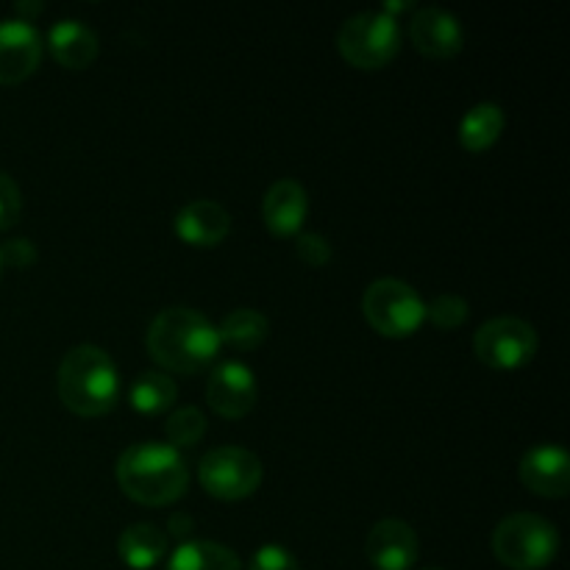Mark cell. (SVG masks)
<instances>
[{
    "mask_svg": "<svg viewBox=\"0 0 570 570\" xmlns=\"http://www.w3.org/2000/svg\"><path fill=\"white\" fill-rule=\"evenodd\" d=\"M507 126V115L499 104L493 100H482V104L471 106L465 111V117L460 120V142L462 148L479 154V150H488L495 139L501 137Z\"/></svg>",
    "mask_w": 570,
    "mask_h": 570,
    "instance_id": "18",
    "label": "cell"
},
{
    "mask_svg": "<svg viewBox=\"0 0 570 570\" xmlns=\"http://www.w3.org/2000/svg\"><path fill=\"white\" fill-rule=\"evenodd\" d=\"M167 529H170L173 538H189L195 529V523H193V518H187V515H173L170 527Z\"/></svg>",
    "mask_w": 570,
    "mask_h": 570,
    "instance_id": "28",
    "label": "cell"
},
{
    "mask_svg": "<svg viewBox=\"0 0 570 570\" xmlns=\"http://www.w3.org/2000/svg\"><path fill=\"white\" fill-rule=\"evenodd\" d=\"M248 570H301V566L293 551L284 549V546L267 543L250 557Z\"/></svg>",
    "mask_w": 570,
    "mask_h": 570,
    "instance_id": "26",
    "label": "cell"
},
{
    "mask_svg": "<svg viewBox=\"0 0 570 570\" xmlns=\"http://www.w3.org/2000/svg\"><path fill=\"white\" fill-rule=\"evenodd\" d=\"M265 476L262 460L243 445H220L200 456L198 479L209 495L220 501H239L256 493Z\"/></svg>",
    "mask_w": 570,
    "mask_h": 570,
    "instance_id": "7",
    "label": "cell"
},
{
    "mask_svg": "<svg viewBox=\"0 0 570 570\" xmlns=\"http://www.w3.org/2000/svg\"><path fill=\"white\" fill-rule=\"evenodd\" d=\"M423 570H443V568H423Z\"/></svg>",
    "mask_w": 570,
    "mask_h": 570,
    "instance_id": "30",
    "label": "cell"
},
{
    "mask_svg": "<svg viewBox=\"0 0 570 570\" xmlns=\"http://www.w3.org/2000/svg\"><path fill=\"white\" fill-rule=\"evenodd\" d=\"M48 48L61 67H67V70H83V67H89L98 59L100 42L98 33L87 22L65 17V20L50 26Z\"/></svg>",
    "mask_w": 570,
    "mask_h": 570,
    "instance_id": "16",
    "label": "cell"
},
{
    "mask_svg": "<svg viewBox=\"0 0 570 570\" xmlns=\"http://www.w3.org/2000/svg\"><path fill=\"white\" fill-rule=\"evenodd\" d=\"M206 401L223 417H245L256 406L254 371L243 362H220L206 384Z\"/></svg>",
    "mask_w": 570,
    "mask_h": 570,
    "instance_id": "10",
    "label": "cell"
},
{
    "mask_svg": "<svg viewBox=\"0 0 570 570\" xmlns=\"http://www.w3.org/2000/svg\"><path fill=\"white\" fill-rule=\"evenodd\" d=\"M538 345L540 340L532 323L515 315L490 317L473 334L476 356L488 367H495V371H512V367L532 362L534 354H538Z\"/></svg>",
    "mask_w": 570,
    "mask_h": 570,
    "instance_id": "8",
    "label": "cell"
},
{
    "mask_svg": "<svg viewBox=\"0 0 570 570\" xmlns=\"http://www.w3.org/2000/svg\"><path fill=\"white\" fill-rule=\"evenodd\" d=\"M521 482L543 499H566L570 490V456L562 445L538 443L521 456Z\"/></svg>",
    "mask_w": 570,
    "mask_h": 570,
    "instance_id": "11",
    "label": "cell"
},
{
    "mask_svg": "<svg viewBox=\"0 0 570 570\" xmlns=\"http://www.w3.org/2000/svg\"><path fill=\"white\" fill-rule=\"evenodd\" d=\"M410 37L415 48L432 59H451L465 45L460 17L451 14L449 9H440V6H423L412 14Z\"/></svg>",
    "mask_w": 570,
    "mask_h": 570,
    "instance_id": "12",
    "label": "cell"
},
{
    "mask_svg": "<svg viewBox=\"0 0 570 570\" xmlns=\"http://www.w3.org/2000/svg\"><path fill=\"white\" fill-rule=\"evenodd\" d=\"M14 9H17V17H20V20L31 22V17H37L39 11H42V3H17Z\"/></svg>",
    "mask_w": 570,
    "mask_h": 570,
    "instance_id": "29",
    "label": "cell"
},
{
    "mask_svg": "<svg viewBox=\"0 0 570 570\" xmlns=\"http://www.w3.org/2000/svg\"><path fill=\"white\" fill-rule=\"evenodd\" d=\"M56 390L61 404L81 417L106 415L120 395L117 365L98 345H76L61 360L56 373Z\"/></svg>",
    "mask_w": 570,
    "mask_h": 570,
    "instance_id": "3",
    "label": "cell"
},
{
    "mask_svg": "<svg viewBox=\"0 0 570 570\" xmlns=\"http://www.w3.org/2000/svg\"><path fill=\"white\" fill-rule=\"evenodd\" d=\"M167 570H243V562L228 546L212 540H187L173 551Z\"/></svg>",
    "mask_w": 570,
    "mask_h": 570,
    "instance_id": "19",
    "label": "cell"
},
{
    "mask_svg": "<svg viewBox=\"0 0 570 570\" xmlns=\"http://www.w3.org/2000/svg\"><path fill=\"white\" fill-rule=\"evenodd\" d=\"M145 345L156 365L173 373H198L215 362L223 343L217 326L204 312L167 306L150 321Z\"/></svg>",
    "mask_w": 570,
    "mask_h": 570,
    "instance_id": "1",
    "label": "cell"
},
{
    "mask_svg": "<svg viewBox=\"0 0 570 570\" xmlns=\"http://www.w3.org/2000/svg\"><path fill=\"white\" fill-rule=\"evenodd\" d=\"M178 399V387L170 379V373L161 371H145L139 373L137 379L128 387V401L137 412H145V415H159V412H167Z\"/></svg>",
    "mask_w": 570,
    "mask_h": 570,
    "instance_id": "21",
    "label": "cell"
},
{
    "mask_svg": "<svg viewBox=\"0 0 570 570\" xmlns=\"http://www.w3.org/2000/svg\"><path fill=\"white\" fill-rule=\"evenodd\" d=\"M365 554L379 570H410L417 560L415 529L399 518H384L367 532Z\"/></svg>",
    "mask_w": 570,
    "mask_h": 570,
    "instance_id": "13",
    "label": "cell"
},
{
    "mask_svg": "<svg viewBox=\"0 0 570 570\" xmlns=\"http://www.w3.org/2000/svg\"><path fill=\"white\" fill-rule=\"evenodd\" d=\"M117 482L122 493L145 507L173 504L184 495L189 482V471L184 456L173 445L134 443L117 456Z\"/></svg>",
    "mask_w": 570,
    "mask_h": 570,
    "instance_id": "2",
    "label": "cell"
},
{
    "mask_svg": "<svg viewBox=\"0 0 570 570\" xmlns=\"http://www.w3.org/2000/svg\"><path fill=\"white\" fill-rule=\"evenodd\" d=\"M309 215V195L295 178H278L262 198L265 226L278 237H298Z\"/></svg>",
    "mask_w": 570,
    "mask_h": 570,
    "instance_id": "14",
    "label": "cell"
},
{
    "mask_svg": "<svg viewBox=\"0 0 570 570\" xmlns=\"http://www.w3.org/2000/svg\"><path fill=\"white\" fill-rule=\"evenodd\" d=\"M22 212V193L14 178L6 170H0V228H9L20 220Z\"/></svg>",
    "mask_w": 570,
    "mask_h": 570,
    "instance_id": "25",
    "label": "cell"
},
{
    "mask_svg": "<svg viewBox=\"0 0 570 570\" xmlns=\"http://www.w3.org/2000/svg\"><path fill=\"white\" fill-rule=\"evenodd\" d=\"M11 265V267H31L37 262V245L31 243L28 237H14L9 243H3L0 248V265Z\"/></svg>",
    "mask_w": 570,
    "mask_h": 570,
    "instance_id": "27",
    "label": "cell"
},
{
    "mask_svg": "<svg viewBox=\"0 0 570 570\" xmlns=\"http://www.w3.org/2000/svg\"><path fill=\"white\" fill-rule=\"evenodd\" d=\"M337 48L348 65L360 70H379L399 56V20L384 11H360L340 26Z\"/></svg>",
    "mask_w": 570,
    "mask_h": 570,
    "instance_id": "6",
    "label": "cell"
},
{
    "mask_svg": "<svg viewBox=\"0 0 570 570\" xmlns=\"http://www.w3.org/2000/svg\"><path fill=\"white\" fill-rule=\"evenodd\" d=\"M42 33L33 22L9 17L0 20V83H17L42 61Z\"/></svg>",
    "mask_w": 570,
    "mask_h": 570,
    "instance_id": "9",
    "label": "cell"
},
{
    "mask_svg": "<svg viewBox=\"0 0 570 570\" xmlns=\"http://www.w3.org/2000/svg\"><path fill=\"white\" fill-rule=\"evenodd\" d=\"M167 534L156 523H131L117 540V554L134 570H148L167 554Z\"/></svg>",
    "mask_w": 570,
    "mask_h": 570,
    "instance_id": "17",
    "label": "cell"
},
{
    "mask_svg": "<svg viewBox=\"0 0 570 570\" xmlns=\"http://www.w3.org/2000/svg\"><path fill=\"white\" fill-rule=\"evenodd\" d=\"M217 334H220V343L232 345V348L254 351L271 334V321L259 309L239 306V309H232L223 317L220 326H217Z\"/></svg>",
    "mask_w": 570,
    "mask_h": 570,
    "instance_id": "20",
    "label": "cell"
},
{
    "mask_svg": "<svg viewBox=\"0 0 570 570\" xmlns=\"http://www.w3.org/2000/svg\"><path fill=\"white\" fill-rule=\"evenodd\" d=\"M228 228H232V215L226 206L212 198L189 200L176 215V234L184 243L198 245V248L220 245L228 237Z\"/></svg>",
    "mask_w": 570,
    "mask_h": 570,
    "instance_id": "15",
    "label": "cell"
},
{
    "mask_svg": "<svg viewBox=\"0 0 570 570\" xmlns=\"http://www.w3.org/2000/svg\"><path fill=\"white\" fill-rule=\"evenodd\" d=\"M468 315H471V306H468V301L462 298V295H454V293H443L438 295V298L432 301V304H426V317L434 323L438 328H456L462 326V323L468 321Z\"/></svg>",
    "mask_w": 570,
    "mask_h": 570,
    "instance_id": "23",
    "label": "cell"
},
{
    "mask_svg": "<svg viewBox=\"0 0 570 570\" xmlns=\"http://www.w3.org/2000/svg\"><path fill=\"white\" fill-rule=\"evenodd\" d=\"M295 250H298L301 259L312 267H323L326 262H332V243H328L323 234L301 232L298 237H295Z\"/></svg>",
    "mask_w": 570,
    "mask_h": 570,
    "instance_id": "24",
    "label": "cell"
},
{
    "mask_svg": "<svg viewBox=\"0 0 570 570\" xmlns=\"http://www.w3.org/2000/svg\"><path fill=\"white\" fill-rule=\"evenodd\" d=\"M362 315L382 337H410L426 321V304L412 284L376 278L362 295Z\"/></svg>",
    "mask_w": 570,
    "mask_h": 570,
    "instance_id": "5",
    "label": "cell"
},
{
    "mask_svg": "<svg viewBox=\"0 0 570 570\" xmlns=\"http://www.w3.org/2000/svg\"><path fill=\"white\" fill-rule=\"evenodd\" d=\"M560 551V532L554 523L534 512L507 515L493 529V554L512 570H540Z\"/></svg>",
    "mask_w": 570,
    "mask_h": 570,
    "instance_id": "4",
    "label": "cell"
},
{
    "mask_svg": "<svg viewBox=\"0 0 570 570\" xmlns=\"http://www.w3.org/2000/svg\"><path fill=\"white\" fill-rule=\"evenodd\" d=\"M165 434L173 445V449H193L204 440L206 434V417L198 406H178L167 415L165 423Z\"/></svg>",
    "mask_w": 570,
    "mask_h": 570,
    "instance_id": "22",
    "label": "cell"
}]
</instances>
